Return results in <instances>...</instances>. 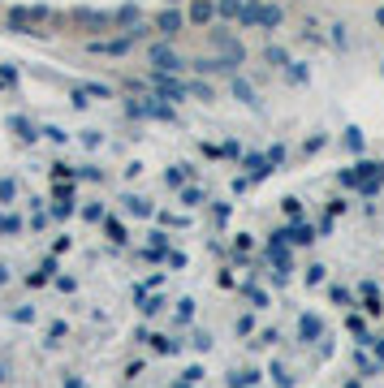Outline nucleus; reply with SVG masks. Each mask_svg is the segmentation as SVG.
I'll return each instance as SVG.
<instances>
[{"label":"nucleus","instance_id":"obj_1","mask_svg":"<svg viewBox=\"0 0 384 388\" xmlns=\"http://www.w3.org/2000/svg\"><path fill=\"white\" fill-rule=\"evenodd\" d=\"M126 113L130 117H164V121H173V108L164 104V99H130Z\"/></svg>","mask_w":384,"mask_h":388},{"label":"nucleus","instance_id":"obj_2","mask_svg":"<svg viewBox=\"0 0 384 388\" xmlns=\"http://www.w3.org/2000/svg\"><path fill=\"white\" fill-rule=\"evenodd\" d=\"M138 35H143V31H130V35H121V39H95V43H87V48H91V52H104V57H121V52L134 48Z\"/></svg>","mask_w":384,"mask_h":388},{"label":"nucleus","instance_id":"obj_3","mask_svg":"<svg viewBox=\"0 0 384 388\" xmlns=\"http://www.w3.org/2000/svg\"><path fill=\"white\" fill-rule=\"evenodd\" d=\"M151 65H160V74H177L182 70V57H177L169 43H155L151 48Z\"/></svg>","mask_w":384,"mask_h":388},{"label":"nucleus","instance_id":"obj_4","mask_svg":"<svg viewBox=\"0 0 384 388\" xmlns=\"http://www.w3.org/2000/svg\"><path fill=\"white\" fill-rule=\"evenodd\" d=\"M186 22H190L186 13H177V9H164V13L155 18V31H164V35H177V31H182Z\"/></svg>","mask_w":384,"mask_h":388},{"label":"nucleus","instance_id":"obj_5","mask_svg":"<svg viewBox=\"0 0 384 388\" xmlns=\"http://www.w3.org/2000/svg\"><path fill=\"white\" fill-rule=\"evenodd\" d=\"M182 95H186V87H182V82H173V78L155 74V99H164V104H169V99H182Z\"/></svg>","mask_w":384,"mask_h":388},{"label":"nucleus","instance_id":"obj_6","mask_svg":"<svg viewBox=\"0 0 384 388\" xmlns=\"http://www.w3.org/2000/svg\"><path fill=\"white\" fill-rule=\"evenodd\" d=\"M212 13H216V5H212V0H194L186 18H190L194 26H203V22H212Z\"/></svg>","mask_w":384,"mask_h":388},{"label":"nucleus","instance_id":"obj_7","mask_svg":"<svg viewBox=\"0 0 384 388\" xmlns=\"http://www.w3.org/2000/svg\"><path fill=\"white\" fill-rule=\"evenodd\" d=\"M281 5H259V26H268V31H277L281 26Z\"/></svg>","mask_w":384,"mask_h":388},{"label":"nucleus","instance_id":"obj_8","mask_svg":"<svg viewBox=\"0 0 384 388\" xmlns=\"http://www.w3.org/2000/svg\"><path fill=\"white\" fill-rule=\"evenodd\" d=\"M263 57H268V65H277V70L294 65V61H290V52H285V48H277V43H268V52H263Z\"/></svg>","mask_w":384,"mask_h":388},{"label":"nucleus","instance_id":"obj_9","mask_svg":"<svg viewBox=\"0 0 384 388\" xmlns=\"http://www.w3.org/2000/svg\"><path fill=\"white\" fill-rule=\"evenodd\" d=\"M216 13L221 18H242V0H216Z\"/></svg>","mask_w":384,"mask_h":388},{"label":"nucleus","instance_id":"obj_10","mask_svg":"<svg viewBox=\"0 0 384 388\" xmlns=\"http://www.w3.org/2000/svg\"><path fill=\"white\" fill-rule=\"evenodd\" d=\"M234 95H238V99H242V104H251V108H259V99H255V91H251V87H246V82H242V78H238V82H234Z\"/></svg>","mask_w":384,"mask_h":388},{"label":"nucleus","instance_id":"obj_11","mask_svg":"<svg viewBox=\"0 0 384 388\" xmlns=\"http://www.w3.org/2000/svg\"><path fill=\"white\" fill-rule=\"evenodd\" d=\"M328 31H333V43H337V48H350V35H346L350 26H346V22H333Z\"/></svg>","mask_w":384,"mask_h":388},{"label":"nucleus","instance_id":"obj_12","mask_svg":"<svg viewBox=\"0 0 384 388\" xmlns=\"http://www.w3.org/2000/svg\"><path fill=\"white\" fill-rule=\"evenodd\" d=\"M298 332H302V341H307V337H319V319H302Z\"/></svg>","mask_w":384,"mask_h":388},{"label":"nucleus","instance_id":"obj_13","mask_svg":"<svg viewBox=\"0 0 384 388\" xmlns=\"http://www.w3.org/2000/svg\"><path fill=\"white\" fill-rule=\"evenodd\" d=\"M113 22H138V9H134V5H126V9H117V13H113Z\"/></svg>","mask_w":384,"mask_h":388},{"label":"nucleus","instance_id":"obj_14","mask_svg":"<svg viewBox=\"0 0 384 388\" xmlns=\"http://www.w3.org/2000/svg\"><path fill=\"white\" fill-rule=\"evenodd\" d=\"M87 95H95V99H113V91H108V87H99V82H91V87H82Z\"/></svg>","mask_w":384,"mask_h":388},{"label":"nucleus","instance_id":"obj_15","mask_svg":"<svg viewBox=\"0 0 384 388\" xmlns=\"http://www.w3.org/2000/svg\"><path fill=\"white\" fill-rule=\"evenodd\" d=\"M182 203H186V207H199V203H203V194H199V190H182Z\"/></svg>","mask_w":384,"mask_h":388},{"label":"nucleus","instance_id":"obj_16","mask_svg":"<svg viewBox=\"0 0 384 388\" xmlns=\"http://www.w3.org/2000/svg\"><path fill=\"white\" fill-rule=\"evenodd\" d=\"M182 169H186V164H182ZM182 169H173V173H164V182H169V186H182V177H186Z\"/></svg>","mask_w":384,"mask_h":388},{"label":"nucleus","instance_id":"obj_17","mask_svg":"<svg viewBox=\"0 0 384 388\" xmlns=\"http://www.w3.org/2000/svg\"><path fill=\"white\" fill-rule=\"evenodd\" d=\"M5 281H9V267H5V263H0V285H5Z\"/></svg>","mask_w":384,"mask_h":388},{"label":"nucleus","instance_id":"obj_18","mask_svg":"<svg viewBox=\"0 0 384 388\" xmlns=\"http://www.w3.org/2000/svg\"><path fill=\"white\" fill-rule=\"evenodd\" d=\"M0 379H9V362H0Z\"/></svg>","mask_w":384,"mask_h":388},{"label":"nucleus","instance_id":"obj_19","mask_svg":"<svg viewBox=\"0 0 384 388\" xmlns=\"http://www.w3.org/2000/svg\"><path fill=\"white\" fill-rule=\"evenodd\" d=\"M375 22H380V26H384V9H375Z\"/></svg>","mask_w":384,"mask_h":388},{"label":"nucleus","instance_id":"obj_20","mask_svg":"<svg viewBox=\"0 0 384 388\" xmlns=\"http://www.w3.org/2000/svg\"><path fill=\"white\" fill-rule=\"evenodd\" d=\"M246 5H251V9H255V5H259V0H246Z\"/></svg>","mask_w":384,"mask_h":388}]
</instances>
